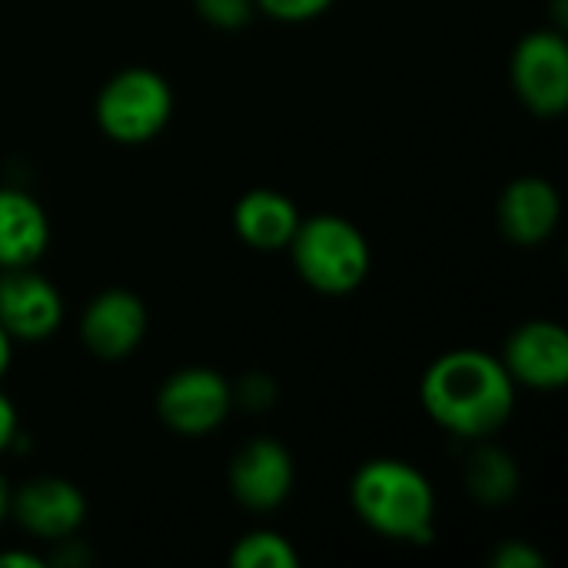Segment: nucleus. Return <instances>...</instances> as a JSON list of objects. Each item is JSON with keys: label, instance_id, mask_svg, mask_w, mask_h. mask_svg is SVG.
Segmentation results:
<instances>
[{"label": "nucleus", "instance_id": "f257e3e1", "mask_svg": "<svg viewBox=\"0 0 568 568\" xmlns=\"http://www.w3.org/2000/svg\"><path fill=\"white\" fill-rule=\"evenodd\" d=\"M426 416L456 439L499 433L516 409V383L499 356L486 349L443 353L419 383Z\"/></svg>", "mask_w": 568, "mask_h": 568}, {"label": "nucleus", "instance_id": "f03ea898", "mask_svg": "<svg viewBox=\"0 0 568 568\" xmlns=\"http://www.w3.org/2000/svg\"><path fill=\"white\" fill-rule=\"evenodd\" d=\"M349 503L366 529L393 542L426 546L436 526V493L406 459H369L349 483Z\"/></svg>", "mask_w": 568, "mask_h": 568}, {"label": "nucleus", "instance_id": "7ed1b4c3", "mask_svg": "<svg viewBox=\"0 0 568 568\" xmlns=\"http://www.w3.org/2000/svg\"><path fill=\"white\" fill-rule=\"evenodd\" d=\"M286 250L300 280L326 296H346L359 290L373 263L363 230L336 213H316L310 220H300Z\"/></svg>", "mask_w": 568, "mask_h": 568}, {"label": "nucleus", "instance_id": "20e7f679", "mask_svg": "<svg viewBox=\"0 0 568 568\" xmlns=\"http://www.w3.org/2000/svg\"><path fill=\"white\" fill-rule=\"evenodd\" d=\"M173 116V90L170 83L146 67H126L110 77L97 97V123L100 130L123 146L150 143L166 130Z\"/></svg>", "mask_w": 568, "mask_h": 568}, {"label": "nucleus", "instance_id": "39448f33", "mask_svg": "<svg viewBox=\"0 0 568 568\" xmlns=\"http://www.w3.org/2000/svg\"><path fill=\"white\" fill-rule=\"evenodd\" d=\"M233 409V386L206 366H190L173 373L156 393V416L176 436H210Z\"/></svg>", "mask_w": 568, "mask_h": 568}, {"label": "nucleus", "instance_id": "423d86ee", "mask_svg": "<svg viewBox=\"0 0 568 568\" xmlns=\"http://www.w3.org/2000/svg\"><path fill=\"white\" fill-rule=\"evenodd\" d=\"M513 90L536 116H562L568 106V43L562 30H532L513 50Z\"/></svg>", "mask_w": 568, "mask_h": 568}, {"label": "nucleus", "instance_id": "0eeeda50", "mask_svg": "<svg viewBox=\"0 0 568 568\" xmlns=\"http://www.w3.org/2000/svg\"><path fill=\"white\" fill-rule=\"evenodd\" d=\"M503 366L516 386L536 393H556L568 383V333L562 323L529 320L523 323L503 349Z\"/></svg>", "mask_w": 568, "mask_h": 568}, {"label": "nucleus", "instance_id": "6e6552de", "mask_svg": "<svg viewBox=\"0 0 568 568\" xmlns=\"http://www.w3.org/2000/svg\"><path fill=\"white\" fill-rule=\"evenodd\" d=\"M63 300L50 280L33 273V266L0 273V326L10 339L37 343L60 329Z\"/></svg>", "mask_w": 568, "mask_h": 568}, {"label": "nucleus", "instance_id": "1a4fd4ad", "mask_svg": "<svg viewBox=\"0 0 568 568\" xmlns=\"http://www.w3.org/2000/svg\"><path fill=\"white\" fill-rule=\"evenodd\" d=\"M146 326H150V316L136 293L106 290L93 296L90 306L83 310L80 339L97 359L120 363L146 339Z\"/></svg>", "mask_w": 568, "mask_h": 568}, {"label": "nucleus", "instance_id": "9d476101", "mask_svg": "<svg viewBox=\"0 0 568 568\" xmlns=\"http://www.w3.org/2000/svg\"><path fill=\"white\" fill-rule=\"evenodd\" d=\"M10 516L17 519V526L27 536L47 539V542H63L83 526L87 499L73 483L57 479V476H40V479L23 483L13 493Z\"/></svg>", "mask_w": 568, "mask_h": 568}, {"label": "nucleus", "instance_id": "9b49d317", "mask_svg": "<svg viewBox=\"0 0 568 568\" xmlns=\"http://www.w3.org/2000/svg\"><path fill=\"white\" fill-rule=\"evenodd\" d=\"M293 456L276 439L246 443L230 463L233 499L250 513H273L293 493Z\"/></svg>", "mask_w": 568, "mask_h": 568}, {"label": "nucleus", "instance_id": "f8f14e48", "mask_svg": "<svg viewBox=\"0 0 568 568\" xmlns=\"http://www.w3.org/2000/svg\"><path fill=\"white\" fill-rule=\"evenodd\" d=\"M562 216L559 193L549 180L542 176H519L513 180L496 206L499 230L509 243L516 246H539L546 243Z\"/></svg>", "mask_w": 568, "mask_h": 568}, {"label": "nucleus", "instance_id": "ddd939ff", "mask_svg": "<svg viewBox=\"0 0 568 568\" xmlns=\"http://www.w3.org/2000/svg\"><path fill=\"white\" fill-rule=\"evenodd\" d=\"M47 243L50 223L43 206L17 186H0V270L33 266Z\"/></svg>", "mask_w": 568, "mask_h": 568}, {"label": "nucleus", "instance_id": "4468645a", "mask_svg": "<svg viewBox=\"0 0 568 568\" xmlns=\"http://www.w3.org/2000/svg\"><path fill=\"white\" fill-rule=\"evenodd\" d=\"M300 210L296 203L280 193V190H250L240 196L233 210V230L236 236L260 253L286 250L296 226H300Z\"/></svg>", "mask_w": 568, "mask_h": 568}, {"label": "nucleus", "instance_id": "2eb2a0df", "mask_svg": "<svg viewBox=\"0 0 568 568\" xmlns=\"http://www.w3.org/2000/svg\"><path fill=\"white\" fill-rule=\"evenodd\" d=\"M469 496L483 506H503L519 493V466L499 446H479L466 466Z\"/></svg>", "mask_w": 568, "mask_h": 568}, {"label": "nucleus", "instance_id": "dca6fc26", "mask_svg": "<svg viewBox=\"0 0 568 568\" xmlns=\"http://www.w3.org/2000/svg\"><path fill=\"white\" fill-rule=\"evenodd\" d=\"M230 562L233 568H296L300 556L286 536H280L273 529H253L236 539Z\"/></svg>", "mask_w": 568, "mask_h": 568}, {"label": "nucleus", "instance_id": "f3484780", "mask_svg": "<svg viewBox=\"0 0 568 568\" xmlns=\"http://www.w3.org/2000/svg\"><path fill=\"white\" fill-rule=\"evenodd\" d=\"M196 13L216 30H240L256 13L253 0H193Z\"/></svg>", "mask_w": 568, "mask_h": 568}, {"label": "nucleus", "instance_id": "a211bd4d", "mask_svg": "<svg viewBox=\"0 0 568 568\" xmlns=\"http://www.w3.org/2000/svg\"><path fill=\"white\" fill-rule=\"evenodd\" d=\"M253 7L283 23H303L333 7V0H253Z\"/></svg>", "mask_w": 568, "mask_h": 568}, {"label": "nucleus", "instance_id": "6ab92c4d", "mask_svg": "<svg viewBox=\"0 0 568 568\" xmlns=\"http://www.w3.org/2000/svg\"><path fill=\"white\" fill-rule=\"evenodd\" d=\"M493 566L496 568H546V556L539 549H532L529 542H503L493 552Z\"/></svg>", "mask_w": 568, "mask_h": 568}, {"label": "nucleus", "instance_id": "aec40b11", "mask_svg": "<svg viewBox=\"0 0 568 568\" xmlns=\"http://www.w3.org/2000/svg\"><path fill=\"white\" fill-rule=\"evenodd\" d=\"M246 403L250 409H256V413H263L273 399H276V386L266 379V376H246L243 383H240V393H233V403Z\"/></svg>", "mask_w": 568, "mask_h": 568}, {"label": "nucleus", "instance_id": "412c9836", "mask_svg": "<svg viewBox=\"0 0 568 568\" xmlns=\"http://www.w3.org/2000/svg\"><path fill=\"white\" fill-rule=\"evenodd\" d=\"M20 436V419H17V406L10 403V396L0 393V453H7Z\"/></svg>", "mask_w": 568, "mask_h": 568}, {"label": "nucleus", "instance_id": "4be33fe9", "mask_svg": "<svg viewBox=\"0 0 568 568\" xmlns=\"http://www.w3.org/2000/svg\"><path fill=\"white\" fill-rule=\"evenodd\" d=\"M0 568H43V559L33 552H0Z\"/></svg>", "mask_w": 568, "mask_h": 568}, {"label": "nucleus", "instance_id": "5701e85b", "mask_svg": "<svg viewBox=\"0 0 568 568\" xmlns=\"http://www.w3.org/2000/svg\"><path fill=\"white\" fill-rule=\"evenodd\" d=\"M10 499H13V493H10L7 479L0 476V526H3V523H7V516H10Z\"/></svg>", "mask_w": 568, "mask_h": 568}, {"label": "nucleus", "instance_id": "b1692460", "mask_svg": "<svg viewBox=\"0 0 568 568\" xmlns=\"http://www.w3.org/2000/svg\"><path fill=\"white\" fill-rule=\"evenodd\" d=\"M10 343H13V339H10V336L3 333V326H0V376H3L7 366H10Z\"/></svg>", "mask_w": 568, "mask_h": 568}]
</instances>
